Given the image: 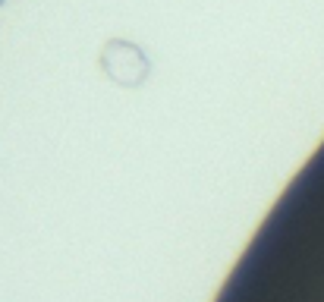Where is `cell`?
Masks as SVG:
<instances>
[{"instance_id":"6da1fadb","label":"cell","mask_w":324,"mask_h":302,"mask_svg":"<svg viewBox=\"0 0 324 302\" xmlns=\"http://www.w3.org/2000/svg\"><path fill=\"white\" fill-rule=\"evenodd\" d=\"M101 69L107 73V79L123 88H136L145 82L148 76V57L142 54L139 44L133 41H123V38H114L104 44L101 51Z\"/></svg>"},{"instance_id":"7a4b0ae2","label":"cell","mask_w":324,"mask_h":302,"mask_svg":"<svg viewBox=\"0 0 324 302\" xmlns=\"http://www.w3.org/2000/svg\"><path fill=\"white\" fill-rule=\"evenodd\" d=\"M4 4H7V0H0V7H4Z\"/></svg>"}]
</instances>
